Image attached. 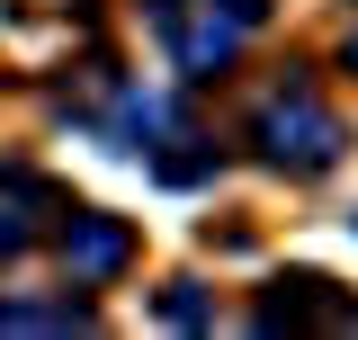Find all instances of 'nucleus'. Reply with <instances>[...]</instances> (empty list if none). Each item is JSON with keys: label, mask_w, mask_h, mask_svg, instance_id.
Wrapping results in <instances>:
<instances>
[{"label": "nucleus", "mask_w": 358, "mask_h": 340, "mask_svg": "<svg viewBox=\"0 0 358 340\" xmlns=\"http://www.w3.org/2000/svg\"><path fill=\"white\" fill-rule=\"evenodd\" d=\"M260 153H268V162H287V170H322L331 153H341V126L313 108L305 81H287V90L260 108Z\"/></svg>", "instance_id": "1"}, {"label": "nucleus", "mask_w": 358, "mask_h": 340, "mask_svg": "<svg viewBox=\"0 0 358 340\" xmlns=\"http://www.w3.org/2000/svg\"><path fill=\"white\" fill-rule=\"evenodd\" d=\"M63 269H72V278H108V269H126V224H117V215H72V233H63Z\"/></svg>", "instance_id": "2"}, {"label": "nucleus", "mask_w": 358, "mask_h": 340, "mask_svg": "<svg viewBox=\"0 0 358 340\" xmlns=\"http://www.w3.org/2000/svg\"><path fill=\"white\" fill-rule=\"evenodd\" d=\"M224 63H233V18H215V9H206V18L179 36V72H188V81H215Z\"/></svg>", "instance_id": "3"}, {"label": "nucleus", "mask_w": 358, "mask_h": 340, "mask_svg": "<svg viewBox=\"0 0 358 340\" xmlns=\"http://www.w3.org/2000/svg\"><path fill=\"white\" fill-rule=\"evenodd\" d=\"M162 179H171V188H188V179H206V170H215V153H162Z\"/></svg>", "instance_id": "4"}, {"label": "nucleus", "mask_w": 358, "mask_h": 340, "mask_svg": "<svg viewBox=\"0 0 358 340\" xmlns=\"http://www.w3.org/2000/svg\"><path fill=\"white\" fill-rule=\"evenodd\" d=\"M162 313H171V323H206V296L179 278V287H162Z\"/></svg>", "instance_id": "5"}, {"label": "nucleus", "mask_w": 358, "mask_h": 340, "mask_svg": "<svg viewBox=\"0 0 358 340\" xmlns=\"http://www.w3.org/2000/svg\"><path fill=\"white\" fill-rule=\"evenodd\" d=\"M206 9H215V18H233V27H260V18H268V0H206Z\"/></svg>", "instance_id": "6"}, {"label": "nucleus", "mask_w": 358, "mask_h": 340, "mask_svg": "<svg viewBox=\"0 0 358 340\" xmlns=\"http://www.w3.org/2000/svg\"><path fill=\"white\" fill-rule=\"evenodd\" d=\"M9 251H27V224H0V260Z\"/></svg>", "instance_id": "7"}]
</instances>
